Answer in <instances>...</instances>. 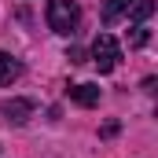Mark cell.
<instances>
[{"mask_svg": "<svg viewBox=\"0 0 158 158\" xmlns=\"http://www.w3.org/2000/svg\"><path fill=\"white\" fill-rule=\"evenodd\" d=\"M151 11H155V0H140L129 19H132V22H143V19H151Z\"/></svg>", "mask_w": 158, "mask_h": 158, "instance_id": "cell-7", "label": "cell"}, {"mask_svg": "<svg viewBox=\"0 0 158 158\" xmlns=\"http://www.w3.org/2000/svg\"><path fill=\"white\" fill-rule=\"evenodd\" d=\"M66 59H70V63H85V52H81V48H70Z\"/></svg>", "mask_w": 158, "mask_h": 158, "instance_id": "cell-9", "label": "cell"}, {"mask_svg": "<svg viewBox=\"0 0 158 158\" xmlns=\"http://www.w3.org/2000/svg\"><path fill=\"white\" fill-rule=\"evenodd\" d=\"M129 44H132V48H143V44H147V26H143V22H136V26H132Z\"/></svg>", "mask_w": 158, "mask_h": 158, "instance_id": "cell-8", "label": "cell"}, {"mask_svg": "<svg viewBox=\"0 0 158 158\" xmlns=\"http://www.w3.org/2000/svg\"><path fill=\"white\" fill-rule=\"evenodd\" d=\"M136 4H140V0H107V4H103V22L110 26V22L125 19V15H132Z\"/></svg>", "mask_w": 158, "mask_h": 158, "instance_id": "cell-3", "label": "cell"}, {"mask_svg": "<svg viewBox=\"0 0 158 158\" xmlns=\"http://www.w3.org/2000/svg\"><path fill=\"white\" fill-rule=\"evenodd\" d=\"M70 99L77 107H96L99 103V88L96 85H70Z\"/></svg>", "mask_w": 158, "mask_h": 158, "instance_id": "cell-5", "label": "cell"}, {"mask_svg": "<svg viewBox=\"0 0 158 158\" xmlns=\"http://www.w3.org/2000/svg\"><path fill=\"white\" fill-rule=\"evenodd\" d=\"M4 114H7L11 125H26L30 114H33V103L30 99H11V103H4Z\"/></svg>", "mask_w": 158, "mask_h": 158, "instance_id": "cell-4", "label": "cell"}, {"mask_svg": "<svg viewBox=\"0 0 158 158\" xmlns=\"http://www.w3.org/2000/svg\"><path fill=\"white\" fill-rule=\"evenodd\" d=\"M44 22H48L52 33H59V37H74L77 26H81L77 0H48V7H44Z\"/></svg>", "mask_w": 158, "mask_h": 158, "instance_id": "cell-1", "label": "cell"}, {"mask_svg": "<svg viewBox=\"0 0 158 158\" xmlns=\"http://www.w3.org/2000/svg\"><path fill=\"white\" fill-rule=\"evenodd\" d=\"M22 74V63L15 59V55H7V52H0V85H11V81Z\"/></svg>", "mask_w": 158, "mask_h": 158, "instance_id": "cell-6", "label": "cell"}, {"mask_svg": "<svg viewBox=\"0 0 158 158\" xmlns=\"http://www.w3.org/2000/svg\"><path fill=\"white\" fill-rule=\"evenodd\" d=\"M118 59H121V48H118V40L110 37V33H99V37L92 40V63H96L103 74H110V70L118 66Z\"/></svg>", "mask_w": 158, "mask_h": 158, "instance_id": "cell-2", "label": "cell"}, {"mask_svg": "<svg viewBox=\"0 0 158 158\" xmlns=\"http://www.w3.org/2000/svg\"><path fill=\"white\" fill-rule=\"evenodd\" d=\"M114 132H118V121H107V125H103V136H107V140H110V136H114Z\"/></svg>", "mask_w": 158, "mask_h": 158, "instance_id": "cell-10", "label": "cell"}]
</instances>
